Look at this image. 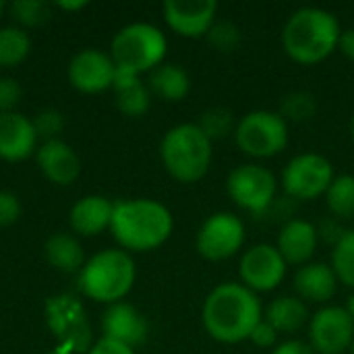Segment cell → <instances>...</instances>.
<instances>
[{
	"mask_svg": "<svg viewBox=\"0 0 354 354\" xmlns=\"http://www.w3.org/2000/svg\"><path fill=\"white\" fill-rule=\"evenodd\" d=\"M263 319L259 295L241 282H222L209 290L201 307L205 334L220 344H239L249 340Z\"/></svg>",
	"mask_w": 354,
	"mask_h": 354,
	"instance_id": "1",
	"label": "cell"
},
{
	"mask_svg": "<svg viewBox=\"0 0 354 354\" xmlns=\"http://www.w3.org/2000/svg\"><path fill=\"white\" fill-rule=\"evenodd\" d=\"M342 27L338 17L322 6L297 8L282 27V48L286 56L303 66L328 60L340 44Z\"/></svg>",
	"mask_w": 354,
	"mask_h": 354,
	"instance_id": "2",
	"label": "cell"
},
{
	"mask_svg": "<svg viewBox=\"0 0 354 354\" xmlns=\"http://www.w3.org/2000/svg\"><path fill=\"white\" fill-rule=\"evenodd\" d=\"M110 230L122 251L145 253L162 247L172 236L174 218L156 199H122L114 203Z\"/></svg>",
	"mask_w": 354,
	"mask_h": 354,
	"instance_id": "3",
	"label": "cell"
},
{
	"mask_svg": "<svg viewBox=\"0 0 354 354\" xmlns=\"http://www.w3.org/2000/svg\"><path fill=\"white\" fill-rule=\"evenodd\" d=\"M160 158L166 172L183 183H199L212 168L214 143L197 127V122H183L166 131L160 143Z\"/></svg>",
	"mask_w": 354,
	"mask_h": 354,
	"instance_id": "4",
	"label": "cell"
},
{
	"mask_svg": "<svg viewBox=\"0 0 354 354\" xmlns=\"http://www.w3.org/2000/svg\"><path fill=\"white\" fill-rule=\"evenodd\" d=\"M137 268L131 253L122 249H106L93 255L81 270L79 288L85 297L97 303H122L133 290Z\"/></svg>",
	"mask_w": 354,
	"mask_h": 354,
	"instance_id": "5",
	"label": "cell"
},
{
	"mask_svg": "<svg viewBox=\"0 0 354 354\" xmlns=\"http://www.w3.org/2000/svg\"><path fill=\"white\" fill-rule=\"evenodd\" d=\"M166 50L168 39L160 27L151 23H131L114 35L110 56L118 71L141 77L164 62Z\"/></svg>",
	"mask_w": 354,
	"mask_h": 354,
	"instance_id": "6",
	"label": "cell"
},
{
	"mask_svg": "<svg viewBox=\"0 0 354 354\" xmlns=\"http://www.w3.org/2000/svg\"><path fill=\"white\" fill-rule=\"evenodd\" d=\"M232 137L243 153L255 160H268L286 149L290 133L288 122L280 116V112L251 110L239 118Z\"/></svg>",
	"mask_w": 354,
	"mask_h": 354,
	"instance_id": "7",
	"label": "cell"
},
{
	"mask_svg": "<svg viewBox=\"0 0 354 354\" xmlns=\"http://www.w3.org/2000/svg\"><path fill=\"white\" fill-rule=\"evenodd\" d=\"M278 185L276 174L268 166L247 162L230 170L226 178V193L239 209L251 216H261L274 207Z\"/></svg>",
	"mask_w": 354,
	"mask_h": 354,
	"instance_id": "8",
	"label": "cell"
},
{
	"mask_svg": "<svg viewBox=\"0 0 354 354\" xmlns=\"http://www.w3.org/2000/svg\"><path fill=\"white\" fill-rule=\"evenodd\" d=\"M336 178L332 162L315 151H305L295 156L282 170L280 185L290 199L315 201L330 189Z\"/></svg>",
	"mask_w": 354,
	"mask_h": 354,
	"instance_id": "9",
	"label": "cell"
},
{
	"mask_svg": "<svg viewBox=\"0 0 354 354\" xmlns=\"http://www.w3.org/2000/svg\"><path fill=\"white\" fill-rule=\"evenodd\" d=\"M247 241V228L241 216L232 212H216L207 216L195 236L197 253L212 263L239 255Z\"/></svg>",
	"mask_w": 354,
	"mask_h": 354,
	"instance_id": "10",
	"label": "cell"
},
{
	"mask_svg": "<svg viewBox=\"0 0 354 354\" xmlns=\"http://www.w3.org/2000/svg\"><path fill=\"white\" fill-rule=\"evenodd\" d=\"M46 322L54 334L60 354L89 353L91 326L85 309L73 297H54L46 303Z\"/></svg>",
	"mask_w": 354,
	"mask_h": 354,
	"instance_id": "11",
	"label": "cell"
},
{
	"mask_svg": "<svg viewBox=\"0 0 354 354\" xmlns=\"http://www.w3.org/2000/svg\"><path fill=\"white\" fill-rule=\"evenodd\" d=\"M288 272V263L282 253L272 243H255L243 251L239 259L241 284L253 290L255 295L276 290Z\"/></svg>",
	"mask_w": 354,
	"mask_h": 354,
	"instance_id": "12",
	"label": "cell"
},
{
	"mask_svg": "<svg viewBox=\"0 0 354 354\" xmlns=\"http://www.w3.org/2000/svg\"><path fill=\"white\" fill-rule=\"evenodd\" d=\"M309 344L315 354H344L354 340V322L344 307L324 305L309 319Z\"/></svg>",
	"mask_w": 354,
	"mask_h": 354,
	"instance_id": "13",
	"label": "cell"
},
{
	"mask_svg": "<svg viewBox=\"0 0 354 354\" xmlns=\"http://www.w3.org/2000/svg\"><path fill=\"white\" fill-rule=\"evenodd\" d=\"M166 25L180 37H205L214 21L218 19L216 0H166L164 6Z\"/></svg>",
	"mask_w": 354,
	"mask_h": 354,
	"instance_id": "14",
	"label": "cell"
},
{
	"mask_svg": "<svg viewBox=\"0 0 354 354\" xmlns=\"http://www.w3.org/2000/svg\"><path fill=\"white\" fill-rule=\"evenodd\" d=\"M116 64L110 54L102 50H81L68 62V81L83 93H100L114 85Z\"/></svg>",
	"mask_w": 354,
	"mask_h": 354,
	"instance_id": "15",
	"label": "cell"
},
{
	"mask_svg": "<svg viewBox=\"0 0 354 354\" xmlns=\"http://www.w3.org/2000/svg\"><path fill=\"white\" fill-rule=\"evenodd\" d=\"M276 247L288 266L301 268L313 259V255L319 247L317 226L303 218H288L278 232Z\"/></svg>",
	"mask_w": 354,
	"mask_h": 354,
	"instance_id": "16",
	"label": "cell"
},
{
	"mask_svg": "<svg viewBox=\"0 0 354 354\" xmlns=\"http://www.w3.org/2000/svg\"><path fill=\"white\" fill-rule=\"evenodd\" d=\"M104 338L127 344L131 348L143 344L149 334L147 319L129 303H114L108 307L102 319Z\"/></svg>",
	"mask_w": 354,
	"mask_h": 354,
	"instance_id": "17",
	"label": "cell"
},
{
	"mask_svg": "<svg viewBox=\"0 0 354 354\" xmlns=\"http://www.w3.org/2000/svg\"><path fill=\"white\" fill-rule=\"evenodd\" d=\"M295 295L305 303H319L328 305L338 290V278L330 263L324 261H309L301 266L292 278Z\"/></svg>",
	"mask_w": 354,
	"mask_h": 354,
	"instance_id": "18",
	"label": "cell"
},
{
	"mask_svg": "<svg viewBox=\"0 0 354 354\" xmlns=\"http://www.w3.org/2000/svg\"><path fill=\"white\" fill-rule=\"evenodd\" d=\"M37 135L33 122L19 112L0 114V158L6 162L27 160L35 151Z\"/></svg>",
	"mask_w": 354,
	"mask_h": 354,
	"instance_id": "19",
	"label": "cell"
},
{
	"mask_svg": "<svg viewBox=\"0 0 354 354\" xmlns=\"http://www.w3.org/2000/svg\"><path fill=\"white\" fill-rule=\"evenodd\" d=\"M37 166L41 170V174L54 183V185H71L77 180L79 172H81V160L75 153V149L60 141H46L39 149H37Z\"/></svg>",
	"mask_w": 354,
	"mask_h": 354,
	"instance_id": "20",
	"label": "cell"
},
{
	"mask_svg": "<svg viewBox=\"0 0 354 354\" xmlns=\"http://www.w3.org/2000/svg\"><path fill=\"white\" fill-rule=\"evenodd\" d=\"M114 203L102 195H87L71 209V228L81 236H95L110 228Z\"/></svg>",
	"mask_w": 354,
	"mask_h": 354,
	"instance_id": "21",
	"label": "cell"
},
{
	"mask_svg": "<svg viewBox=\"0 0 354 354\" xmlns=\"http://www.w3.org/2000/svg\"><path fill=\"white\" fill-rule=\"evenodd\" d=\"M263 319L278 332V334H299L305 326H309L311 313L305 301L297 295H282L276 297L266 309Z\"/></svg>",
	"mask_w": 354,
	"mask_h": 354,
	"instance_id": "22",
	"label": "cell"
},
{
	"mask_svg": "<svg viewBox=\"0 0 354 354\" xmlns=\"http://www.w3.org/2000/svg\"><path fill=\"white\" fill-rule=\"evenodd\" d=\"M112 87H114V93H116V106L124 116L139 118L149 110L151 91L141 81L139 75L122 73V71L116 68V79H114Z\"/></svg>",
	"mask_w": 354,
	"mask_h": 354,
	"instance_id": "23",
	"label": "cell"
},
{
	"mask_svg": "<svg viewBox=\"0 0 354 354\" xmlns=\"http://www.w3.org/2000/svg\"><path fill=\"white\" fill-rule=\"evenodd\" d=\"M147 87L164 102H180L191 91V77L180 64L162 62L158 68L149 73Z\"/></svg>",
	"mask_w": 354,
	"mask_h": 354,
	"instance_id": "24",
	"label": "cell"
},
{
	"mask_svg": "<svg viewBox=\"0 0 354 354\" xmlns=\"http://www.w3.org/2000/svg\"><path fill=\"white\" fill-rule=\"evenodd\" d=\"M46 259L60 272H77L83 266V249L71 234L56 232L46 241Z\"/></svg>",
	"mask_w": 354,
	"mask_h": 354,
	"instance_id": "25",
	"label": "cell"
},
{
	"mask_svg": "<svg viewBox=\"0 0 354 354\" xmlns=\"http://www.w3.org/2000/svg\"><path fill=\"white\" fill-rule=\"evenodd\" d=\"M326 205L332 218L344 222L354 218V174H338L326 191Z\"/></svg>",
	"mask_w": 354,
	"mask_h": 354,
	"instance_id": "26",
	"label": "cell"
},
{
	"mask_svg": "<svg viewBox=\"0 0 354 354\" xmlns=\"http://www.w3.org/2000/svg\"><path fill=\"white\" fill-rule=\"evenodd\" d=\"M31 50V39L21 27H0V68L21 64Z\"/></svg>",
	"mask_w": 354,
	"mask_h": 354,
	"instance_id": "27",
	"label": "cell"
},
{
	"mask_svg": "<svg viewBox=\"0 0 354 354\" xmlns=\"http://www.w3.org/2000/svg\"><path fill=\"white\" fill-rule=\"evenodd\" d=\"M236 118H234V112L230 108H224V106H212L207 110H203L199 114V120H197V127L209 137V141H218V139H226L230 135H234V129H236Z\"/></svg>",
	"mask_w": 354,
	"mask_h": 354,
	"instance_id": "28",
	"label": "cell"
},
{
	"mask_svg": "<svg viewBox=\"0 0 354 354\" xmlns=\"http://www.w3.org/2000/svg\"><path fill=\"white\" fill-rule=\"evenodd\" d=\"M330 266L338 282L354 290V230H346L344 236L332 247Z\"/></svg>",
	"mask_w": 354,
	"mask_h": 354,
	"instance_id": "29",
	"label": "cell"
},
{
	"mask_svg": "<svg viewBox=\"0 0 354 354\" xmlns=\"http://www.w3.org/2000/svg\"><path fill=\"white\" fill-rule=\"evenodd\" d=\"M280 116L286 122H305L311 120L317 112V100L313 93L303 91V89H295L288 91L282 102H280Z\"/></svg>",
	"mask_w": 354,
	"mask_h": 354,
	"instance_id": "30",
	"label": "cell"
},
{
	"mask_svg": "<svg viewBox=\"0 0 354 354\" xmlns=\"http://www.w3.org/2000/svg\"><path fill=\"white\" fill-rule=\"evenodd\" d=\"M207 44L220 54H232L243 44L241 27L230 19H216L205 35Z\"/></svg>",
	"mask_w": 354,
	"mask_h": 354,
	"instance_id": "31",
	"label": "cell"
},
{
	"mask_svg": "<svg viewBox=\"0 0 354 354\" xmlns=\"http://www.w3.org/2000/svg\"><path fill=\"white\" fill-rule=\"evenodd\" d=\"M12 19L25 27L41 25L50 19V4L41 0H17L8 6Z\"/></svg>",
	"mask_w": 354,
	"mask_h": 354,
	"instance_id": "32",
	"label": "cell"
},
{
	"mask_svg": "<svg viewBox=\"0 0 354 354\" xmlns=\"http://www.w3.org/2000/svg\"><path fill=\"white\" fill-rule=\"evenodd\" d=\"M31 122H33V129H35L37 139L41 137L44 143L58 139V135L64 129V116L58 110H54V108H48V110L37 112V116Z\"/></svg>",
	"mask_w": 354,
	"mask_h": 354,
	"instance_id": "33",
	"label": "cell"
},
{
	"mask_svg": "<svg viewBox=\"0 0 354 354\" xmlns=\"http://www.w3.org/2000/svg\"><path fill=\"white\" fill-rule=\"evenodd\" d=\"M21 100V85L10 77H0V114L15 112Z\"/></svg>",
	"mask_w": 354,
	"mask_h": 354,
	"instance_id": "34",
	"label": "cell"
},
{
	"mask_svg": "<svg viewBox=\"0 0 354 354\" xmlns=\"http://www.w3.org/2000/svg\"><path fill=\"white\" fill-rule=\"evenodd\" d=\"M21 216V203L15 193L0 191V226H10Z\"/></svg>",
	"mask_w": 354,
	"mask_h": 354,
	"instance_id": "35",
	"label": "cell"
},
{
	"mask_svg": "<svg viewBox=\"0 0 354 354\" xmlns=\"http://www.w3.org/2000/svg\"><path fill=\"white\" fill-rule=\"evenodd\" d=\"M278 336L280 334L266 319H261L257 324V328L253 330V334L249 336V342H253L257 348H276L278 346Z\"/></svg>",
	"mask_w": 354,
	"mask_h": 354,
	"instance_id": "36",
	"label": "cell"
},
{
	"mask_svg": "<svg viewBox=\"0 0 354 354\" xmlns=\"http://www.w3.org/2000/svg\"><path fill=\"white\" fill-rule=\"evenodd\" d=\"M348 228H344L342 226V222L340 220H336V218H328V220H324L319 226H317V232H319V241H326L330 247H334L342 236H344V232H346Z\"/></svg>",
	"mask_w": 354,
	"mask_h": 354,
	"instance_id": "37",
	"label": "cell"
},
{
	"mask_svg": "<svg viewBox=\"0 0 354 354\" xmlns=\"http://www.w3.org/2000/svg\"><path fill=\"white\" fill-rule=\"evenodd\" d=\"M270 354H315L309 342L299 340V338H288L284 342H278L276 348H272Z\"/></svg>",
	"mask_w": 354,
	"mask_h": 354,
	"instance_id": "38",
	"label": "cell"
},
{
	"mask_svg": "<svg viewBox=\"0 0 354 354\" xmlns=\"http://www.w3.org/2000/svg\"><path fill=\"white\" fill-rule=\"evenodd\" d=\"M87 354H135V348H131L127 344H120V342H114L110 338H102L89 348Z\"/></svg>",
	"mask_w": 354,
	"mask_h": 354,
	"instance_id": "39",
	"label": "cell"
},
{
	"mask_svg": "<svg viewBox=\"0 0 354 354\" xmlns=\"http://www.w3.org/2000/svg\"><path fill=\"white\" fill-rule=\"evenodd\" d=\"M338 50L342 52L344 58H348L351 62H354V27H351V29H342Z\"/></svg>",
	"mask_w": 354,
	"mask_h": 354,
	"instance_id": "40",
	"label": "cell"
},
{
	"mask_svg": "<svg viewBox=\"0 0 354 354\" xmlns=\"http://www.w3.org/2000/svg\"><path fill=\"white\" fill-rule=\"evenodd\" d=\"M56 6L58 8H62V10H81L83 6H87V2L85 0H75V2H56Z\"/></svg>",
	"mask_w": 354,
	"mask_h": 354,
	"instance_id": "41",
	"label": "cell"
},
{
	"mask_svg": "<svg viewBox=\"0 0 354 354\" xmlns=\"http://www.w3.org/2000/svg\"><path fill=\"white\" fill-rule=\"evenodd\" d=\"M344 309H346V313L351 315V319H353V322H354V290H353V292H351V297H348V301H346Z\"/></svg>",
	"mask_w": 354,
	"mask_h": 354,
	"instance_id": "42",
	"label": "cell"
},
{
	"mask_svg": "<svg viewBox=\"0 0 354 354\" xmlns=\"http://www.w3.org/2000/svg\"><path fill=\"white\" fill-rule=\"evenodd\" d=\"M351 137H353V141H354V114H353V118H351Z\"/></svg>",
	"mask_w": 354,
	"mask_h": 354,
	"instance_id": "43",
	"label": "cell"
},
{
	"mask_svg": "<svg viewBox=\"0 0 354 354\" xmlns=\"http://www.w3.org/2000/svg\"><path fill=\"white\" fill-rule=\"evenodd\" d=\"M4 8H6V6H4V2H2V0H0V15H2V12H4Z\"/></svg>",
	"mask_w": 354,
	"mask_h": 354,
	"instance_id": "44",
	"label": "cell"
},
{
	"mask_svg": "<svg viewBox=\"0 0 354 354\" xmlns=\"http://www.w3.org/2000/svg\"><path fill=\"white\" fill-rule=\"evenodd\" d=\"M351 354H354V340H353V346H351V351H348Z\"/></svg>",
	"mask_w": 354,
	"mask_h": 354,
	"instance_id": "45",
	"label": "cell"
}]
</instances>
